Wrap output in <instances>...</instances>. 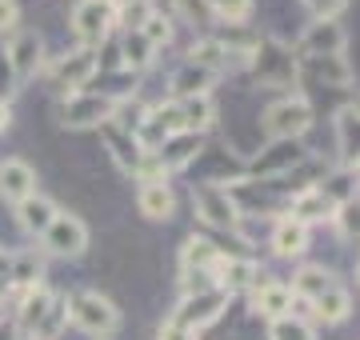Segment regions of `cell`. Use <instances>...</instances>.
I'll return each mask as SVG.
<instances>
[{"label":"cell","instance_id":"obj_14","mask_svg":"<svg viewBox=\"0 0 360 340\" xmlns=\"http://www.w3.org/2000/svg\"><path fill=\"white\" fill-rule=\"evenodd\" d=\"M296 65H300L304 77L324 80V89H348V84L356 80V72H352V65L345 60V53H336V56H296Z\"/></svg>","mask_w":360,"mask_h":340},{"label":"cell","instance_id":"obj_11","mask_svg":"<svg viewBox=\"0 0 360 340\" xmlns=\"http://www.w3.org/2000/svg\"><path fill=\"white\" fill-rule=\"evenodd\" d=\"M248 288H252V313H260L264 320H281V316L292 313V288L284 280H276L269 273H257V280Z\"/></svg>","mask_w":360,"mask_h":340},{"label":"cell","instance_id":"obj_33","mask_svg":"<svg viewBox=\"0 0 360 340\" xmlns=\"http://www.w3.org/2000/svg\"><path fill=\"white\" fill-rule=\"evenodd\" d=\"M269 340H316V328L288 313L281 320H269Z\"/></svg>","mask_w":360,"mask_h":340},{"label":"cell","instance_id":"obj_43","mask_svg":"<svg viewBox=\"0 0 360 340\" xmlns=\"http://www.w3.org/2000/svg\"><path fill=\"white\" fill-rule=\"evenodd\" d=\"M8 264H13V252H0V280H8Z\"/></svg>","mask_w":360,"mask_h":340},{"label":"cell","instance_id":"obj_2","mask_svg":"<svg viewBox=\"0 0 360 340\" xmlns=\"http://www.w3.org/2000/svg\"><path fill=\"white\" fill-rule=\"evenodd\" d=\"M260 129H264L269 140H300L312 129V105L304 96H281L264 108Z\"/></svg>","mask_w":360,"mask_h":340},{"label":"cell","instance_id":"obj_30","mask_svg":"<svg viewBox=\"0 0 360 340\" xmlns=\"http://www.w3.org/2000/svg\"><path fill=\"white\" fill-rule=\"evenodd\" d=\"M153 60H156V48H153V44H148L141 32H124V40H120V65L129 68L132 77H136V72H144Z\"/></svg>","mask_w":360,"mask_h":340},{"label":"cell","instance_id":"obj_45","mask_svg":"<svg viewBox=\"0 0 360 340\" xmlns=\"http://www.w3.org/2000/svg\"><path fill=\"white\" fill-rule=\"evenodd\" d=\"M352 112H356V117H360V96H356V100H352Z\"/></svg>","mask_w":360,"mask_h":340},{"label":"cell","instance_id":"obj_41","mask_svg":"<svg viewBox=\"0 0 360 340\" xmlns=\"http://www.w3.org/2000/svg\"><path fill=\"white\" fill-rule=\"evenodd\" d=\"M156 340H196V336H193V332H184V328H176V325H160Z\"/></svg>","mask_w":360,"mask_h":340},{"label":"cell","instance_id":"obj_3","mask_svg":"<svg viewBox=\"0 0 360 340\" xmlns=\"http://www.w3.org/2000/svg\"><path fill=\"white\" fill-rule=\"evenodd\" d=\"M120 100L124 96H108V92H72L60 100V124L65 129H104L112 124Z\"/></svg>","mask_w":360,"mask_h":340},{"label":"cell","instance_id":"obj_42","mask_svg":"<svg viewBox=\"0 0 360 340\" xmlns=\"http://www.w3.org/2000/svg\"><path fill=\"white\" fill-rule=\"evenodd\" d=\"M0 340H20V328H16L13 316H4V320H0Z\"/></svg>","mask_w":360,"mask_h":340},{"label":"cell","instance_id":"obj_19","mask_svg":"<svg viewBox=\"0 0 360 340\" xmlns=\"http://www.w3.org/2000/svg\"><path fill=\"white\" fill-rule=\"evenodd\" d=\"M309 236H312L309 224L292 221V216H281L276 228H272V252L284 256V261H296V256H304V252H309Z\"/></svg>","mask_w":360,"mask_h":340},{"label":"cell","instance_id":"obj_5","mask_svg":"<svg viewBox=\"0 0 360 340\" xmlns=\"http://www.w3.org/2000/svg\"><path fill=\"white\" fill-rule=\"evenodd\" d=\"M229 292H220V288H200V292H188L184 301L176 304V313H172V320L168 325H176V328H184V332H200V328H208V325H217L220 320V313L229 308Z\"/></svg>","mask_w":360,"mask_h":340},{"label":"cell","instance_id":"obj_46","mask_svg":"<svg viewBox=\"0 0 360 340\" xmlns=\"http://www.w3.org/2000/svg\"><path fill=\"white\" fill-rule=\"evenodd\" d=\"M356 280H360V264H356Z\"/></svg>","mask_w":360,"mask_h":340},{"label":"cell","instance_id":"obj_35","mask_svg":"<svg viewBox=\"0 0 360 340\" xmlns=\"http://www.w3.org/2000/svg\"><path fill=\"white\" fill-rule=\"evenodd\" d=\"M153 48H168L172 44V16H165V13H148V20H144L141 28H136Z\"/></svg>","mask_w":360,"mask_h":340},{"label":"cell","instance_id":"obj_34","mask_svg":"<svg viewBox=\"0 0 360 340\" xmlns=\"http://www.w3.org/2000/svg\"><path fill=\"white\" fill-rule=\"evenodd\" d=\"M333 224H336V233L345 236V240H360V197L336 204V209H333Z\"/></svg>","mask_w":360,"mask_h":340},{"label":"cell","instance_id":"obj_16","mask_svg":"<svg viewBox=\"0 0 360 340\" xmlns=\"http://www.w3.org/2000/svg\"><path fill=\"white\" fill-rule=\"evenodd\" d=\"M333 200L324 197V188H316V184H309V188H300V192H292V200H288V212L284 216H292V221L300 224H316V221H333Z\"/></svg>","mask_w":360,"mask_h":340},{"label":"cell","instance_id":"obj_10","mask_svg":"<svg viewBox=\"0 0 360 340\" xmlns=\"http://www.w3.org/2000/svg\"><path fill=\"white\" fill-rule=\"evenodd\" d=\"M304 160H309V148L300 140H272L269 148L248 164V172H252V176H288V172L300 169Z\"/></svg>","mask_w":360,"mask_h":340},{"label":"cell","instance_id":"obj_27","mask_svg":"<svg viewBox=\"0 0 360 340\" xmlns=\"http://www.w3.org/2000/svg\"><path fill=\"white\" fill-rule=\"evenodd\" d=\"M217 84V77L208 72V68H196V65H184L172 72V96L176 100H193V96H208V89Z\"/></svg>","mask_w":360,"mask_h":340},{"label":"cell","instance_id":"obj_18","mask_svg":"<svg viewBox=\"0 0 360 340\" xmlns=\"http://www.w3.org/2000/svg\"><path fill=\"white\" fill-rule=\"evenodd\" d=\"M52 292L49 285H32V288H25V292H16V328L20 332H37V325H40V316L49 313V304H52Z\"/></svg>","mask_w":360,"mask_h":340},{"label":"cell","instance_id":"obj_32","mask_svg":"<svg viewBox=\"0 0 360 340\" xmlns=\"http://www.w3.org/2000/svg\"><path fill=\"white\" fill-rule=\"evenodd\" d=\"M65 320H68V296H52V304H49V313L40 316V325H37V332H32V340H56L60 336V328H65Z\"/></svg>","mask_w":360,"mask_h":340},{"label":"cell","instance_id":"obj_38","mask_svg":"<svg viewBox=\"0 0 360 340\" xmlns=\"http://www.w3.org/2000/svg\"><path fill=\"white\" fill-rule=\"evenodd\" d=\"M16 72H13V65H8V56L0 53V105H8L13 100V92H16Z\"/></svg>","mask_w":360,"mask_h":340},{"label":"cell","instance_id":"obj_37","mask_svg":"<svg viewBox=\"0 0 360 340\" xmlns=\"http://www.w3.org/2000/svg\"><path fill=\"white\" fill-rule=\"evenodd\" d=\"M176 13L188 16L193 25H208L212 20V4L208 0H176Z\"/></svg>","mask_w":360,"mask_h":340},{"label":"cell","instance_id":"obj_48","mask_svg":"<svg viewBox=\"0 0 360 340\" xmlns=\"http://www.w3.org/2000/svg\"><path fill=\"white\" fill-rule=\"evenodd\" d=\"M148 4H153V0H148Z\"/></svg>","mask_w":360,"mask_h":340},{"label":"cell","instance_id":"obj_15","mask_svg":"<svg viewBox=\"0 0 360 340\" xmlns=\"http://www.w3.org/2000/svg\"><path fill=\"white\" fill-rule=\"evenodd\" d=\"M200 148H205V136H200V132H176V136H168V140L156 148V160L165 164V172H180L200 157Z\"/></svg>","mask_w":360,"mask_h":340},{"label":"cell","instance_id":"obj_26","mask_svg":"<svg viewBox=\"0 0 360 340\" xmlns=\"http://www.w3.org/2000/svg\"><path fill=\"white\" fill-rule=\"evenodd\" d=\"M136 209H141V216H148V221H172L176 197H172L168 184H141V192H136Z\"/></svg>","mask_w":360,"mask_h":340},{"label":"cell","instance_id":"obj_24","mask_svg":"<svg viewBox=\"0 0 360 340\" xmlns=\"http://www.w3.org/2000/svg\"><path fill=\"white\" fill-rule=\"evenodd\" d=\"M336 148H340V164L345 169L360 164V117L352 112V105L336 112Z\"/></svg>","mask_w":360,"mask_h":340},{"label":"cell","instance_id":"obj_25","mask_svg":"<svg viewBox=\"0 0 360 340\" xmlns=\"http://www.w3.org/2000/svg\"><path fill=\"white\" fill-rule=\"evenodd\" d=\"M8 280H13V292H25V288H32V285H44V252H37V249L13 252Z\"/></svg>","mask_w":360,"mask_h":340},{"label":"cell","instance_id":"obj_6","mask_svg":"<svg viewBox=\"0 0 360 340\" xmlns=\"http://www.w3.org/2000/svg\"><path fill=\"white\" fill-rule=\"evenodd\" d=\"M116 28V0H77L72 8V32L80 48H101Z\"/></svg>","mask_w":360,"mask_h":340},{"label":"cell","instance_id":"obj_7","mask_svg":"<svg viewBox=\"0 0 360 340\" xmlns=\"http://www.w3.org/2000/svg\"><path fill=\"white\" fill-rule=\"evenodd\" d=\"M193 209L196 216L205 224H212V228H240V204H236V197H232L229 188H220L217 181L208 184H196L193 188Z\"/></svg>","mask_w":360,"mask_h":340},{"label":"cell","instance_id":"obj_17","mask_svg":"<svg viewBox=\"0 0 360 340\" xmlns=\"http://www.w3.org/2000/svg\"><path fill=\"white\" fill-rule=\"evenodd\" d=\"M37 192V172H32V164L28 160H4L0 164V197L8 200V204H20V200H28Z\"/></svg>","mask_w":360,"mask_h":340},{"label":"cell","instance_id":"obj_36","mask_svg":"<svg viewBox=\"0 0 360 340\" xmlns=\"http://www.w3.org/2000/svg\"><path fill=\"white\" fill-rule=\"evenodd\" d=\"M212 4V20L220 25H245L252 13V0H208Z\"/></svg>","mask_w":360,"mask_h":340},{"label":"cell","instance_id":"obj_44","mask_svg":"<svg viewBox=\"0 0 360 340\" xmlns=\"http://www.w3.org/2000/svg\"><path fill=\"white\" fill-rule=\"evenodd\" d=\"M8 124H13V108H8V105H0V132L8 129Z\"/></svg>","mask_w":360,"mask_h":340},{"label":"cell","instance_id":"obj_4","mask_svg":"<svg viewBox=\"0 0 360 340\" xmlns=\"http://www.w3.org/2000/svg\"><path fill=\"white\" fill-rule=\"evenodd\" d=\"M68 316H72V325L84 328L89 336H112L116 328H120V313H116V304L101 292H72L68 296Z\"/></svg>","mask_w":360,"mask_h":340},{"label":"cell","instance_id":"obj_9","mask_svg":"<svg viewBox=\"0 0 360 340\" xmlns=\"http://www.w3.org/2000/svg\"><path fill=\"white\" fill-rule=\"evenodd\" d=\"M96 68H101L96 48H72L52 60V80L65 89V96H72V92H84V84L96 77Z\"/></svg>","mask_w":360,"mask_h":340},{"label":"cell","instance_id":"obj_8","mask_svg":"<svg viewBox=\"0 0 360 340\" xmlns=\"http://www.w3.org/2000/svg\"><path fill=\"white\" fill-rule=\"evenodd\" d=\"M40 240H44L49 256H65L68 261V256H80V252L89 249V228L72 212H56V221L49 224V233L40 236Z\"/></svg>","mask_w":360,"mask_h":340},{"label":"cell","instance_id":"obj_39","mask_svg":"<svg viewBox=\"0 0 360 340\" xmlns=\"http://www.w3.org/2000/svg\"><path fill=\"white\" fill-rule=\"evenodd\" d=\"M348 0H304V8H309L316 20H336V13L345 8Z\"/></svg>","mask_w":360,"mask_h":340},{"label":"cell","instance_id":"obj_47","mask_svg":"<svg viewBox=\"0 0 360 340\" xmlns=\"http://www.w3.org/2000/svg\"><path fill=\"white\" fill-rule=\"evenodd\" d=\"M356 176H360V164H356Z\"/></svg>","mask_w":360,"mask_h":340},{"label":"cell","instance_id":"obj_12","mask_svg":"<svg viewBox=\"0 0 360 340\" xmlns=\"http://www.w3.org/2000/svg\"><path fill=\"white\" fill-rule=\"evenodd\" d=\"M348 32L340 28V20H312L300 40H296V56H336L345 53Z\"/></svg>","mask_w":360,"mask_h":340},{"label":"cell","instance_id":"obj_31","mask_svg":"<svg viewBox=\"0 0 360 340\" xmlns=\"http://www.w3.org/2000/svg\"><path fill=\"white\" fill-rule=\"evenodd\" d=\"M176 105H180V124H184V132H205L217 120L212 96H193V100H176Z\"/></svg>","mask_w":360,"mask_h":340},{"label":"cell","instance_id":"obj_21","mask_svg":"<svg viewBox=\"0 0 360 340\" xmlns=\"http://www.w3.org/2000/svg\"><path fill=\"white\" fill-rule=\"evenodd\" d=\"M224 256V252L212 244V240H205V236H188L184 240V249H180V273L184 276H208L212 268H217V261Z\"/></svg>","mask_w":360,"mask_h":340},{"label":"cell","instance_id":"obj_1","mask_svg":"<svg viewBox=\"0 0 360 340\" xmlns=\"http://www.w3.org/2000/svg\"><path fill=\"white\" fill-rule=\"evenodd\" d=\"M245 65L252 68L257 84H264V89H292L296 77H300V65H296L292 48H284L276 40H260L257 48L248 53Z\"/></svg>","mask_w":360,"mask_h":340},{"label":"cell","instance_id":"obj_13","mask_svg":"<svg viewBox=\"0 0 360 340\" xmlns=\"http://www.w3.org/2000/svg\"><path fill=\"white\" fill-rule=\"evenodd\" d=\"M4 56H8L16 80H28L44 68V40H40V32H13Z\"/></svg>","mask_w":360,"mask_h":340},{"label":"cell","instance_id":"obj_20","mask_svg":"<svg viewBox=\"0 0 360 340\" xmlns=\"http://www.w3.org/2000/svg\"><path fill=\"white\" fill-rule=\"evenodd\" d=\"M236 60H240V56H232L217 37H200V40H193V48H188V65L208 68L212 77H224ZM240 65H245V60H240Z\"/></svg>","mask_w":360,"mask_h":340},{"label":"cell","instance_id":"obj_28","mask_svg":"<svg viewBox=\"0 0 360 340\" xmlns=\"http://www.w3.org/2000/svg\"><path fill=\"white\" fill-rule=\"evenodd\" d=\"M309 308H312V316H316L321 325H345L348 313H352V301H348V292L340 285H333L328 292H321Z\"/></svg>","mask_w":360,"mask_h":340},{"label":"cell","instance_id":"obj_22","mask_svg":"<svg viewBox=\"0 0 360 340\" xmlns=\"http://www.w3.org/2000/svg\"><path fill=\"white\" fill-rule=\"evenodd\" d=\"M52 221H56V204H52L49 197H40V192H32L28 200L16 204V224H20L28 236H44Z\"/></svg>","mask_w":360,"mask_h":340},{"label":"cell","instance_id":"obj_29","mask_svg":"<svg viewBox=\"0 0 360 340\" xmlns=\"http://www.w3.org/2000/svg\"><path fill=\"white\" fill-rule=\"evenodd\" d=\"M104 140H108V148H112V157H116V164L124 172H136V164H141V157H144V148L136 144V136H129V132H120V129H112V124H104Z\"/></svg>","mask_w":360,"mask_h":340},{"label":"cell","instance_id":"obj_23","mask_svg":"<svg viewBox=\"0 0 360 340\" xmlns=\"http://www.w3.org/2000/svg\"><path fill=\"white\" fill-rule=\"evenodd\" d=\"M336 280H333V273L324 268V264H300L292 273V301H304V304H312L321 292H328Z\"/></svg>","mask_w":360,"mask_h":340},{"label":"cell","instance_id":"obj_40","mask_svg":"<svg viewBox=\"0 0 360 340\" xmlns=\"http://www.w3.org/2000/svg\"><path fill=\"white\" fill-rule=\"evenodd\" d=\"M16 20H20V4H16V0H0V37L13 32Z\"/></svg>","mask_w":360,"mask_h":340}]
</instances>
